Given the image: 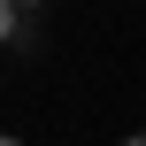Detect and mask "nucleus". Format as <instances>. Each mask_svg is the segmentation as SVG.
I'll return each instance as SVG.
<instances>
[{"label":"nucleus","instance_id":"obj_4","mask_svg":"<svg viewBox=\"0 0 146 146\" xmlns=\"http://www.w3.org/2000/svg\"><path fill=\"white\" fill-rule=\"evenodd\" d=\"M0 146H15V139H0Z\"/></svg>","mask_w":146,"mask_h":146},{"label":"nucleus","instance_id":"obj_3","mask_svg":"<svg viewBox=\"0 0 146 146\" xmlns=\"http://www.w3.org/2000/svg\"><path fill=\"white\" fill-rule=\"evenodd\" d=\"M15 8H31V0H15Z\"/></svg>","mask_w":146,"mask_h":146},{"label":"nucleus","instance_id":"obj_1","mask_svg":"<svg viewBox=\"0 0 146 146\" xmlns=\"http://www.w3.org/2000/svg\"><path fill=\"white\" fill-rule=\"evenodd\" d=\"M8 31H15V0H0V38H8Z\"/></svg>","mask_w":146,"mask_h":146},{"label":"nucleus","instance_id":"obj_2","mask_svg":"<svg viewBox=\"0 0 146 146\" xmlns=\"http://www.w3.org/2000/svg\"><path fill=\"white\" fill-rule=\"evenodd\" d=\"M123 146H146V131H131V139H123Z\"/></svg>","mask_w":146,"mask_h":146}]
</instances>
